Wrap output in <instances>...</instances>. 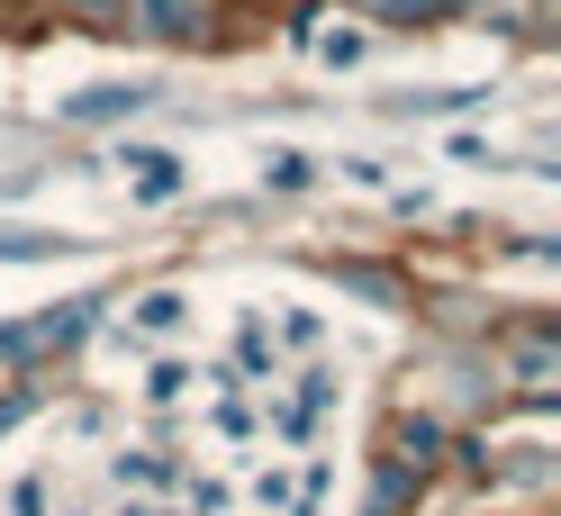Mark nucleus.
Returning a JSON list of instances; mask_svg holds the SVG:
<instances>
[{"label":"nucleus","mask_w":561,"mask_h":516,"mask_svg":"<svg viewBox=\"0 0 561 516\" xmlns=\"http://www.w3.org/2000/svg\"><path fill=\"white\" fill-rule=\"evenodd\" d=\"M136 10H146V27L163 46H191L199 27H208V0H136Z\"/></svg>","instance_id":"f257e3e1"},{"label":"nucleus","mask_w":561,"mask_h":516,"mask_svg":"<svg viewBox=\"0 0 561 516\" xmlns=\"http://www.w3.org/2000/svg\"><path fill=\"white\" fill-rule=\"evenodd\" d=\"M118 163H136V191H146V199H172V191H182V154H163V146H127Z\"/></svg>","instance_id":"f03ea898"},{"label":"nucleus","mask_w":561,"mask_h":516,"mask_svg":"<svg viewBox=\"0 0 561 516\" xmlns=\"http://www.w3.org/2000/svg\"><path fill=\"white\" fill-rule=\"evenodd\" d=\"M136 100H154V91H82L73 118H110V110H136Z\"/></svg>","instance_id":"7ed1b4c3"},{"label":"nucleus","mask_w":561,"mask_h":516,"mask_svg":"<svg viewBox=\"0 0 561 516\" xmlns=\"http://www.w3.org/2000/svg\"><path fill=\"white\" fill-rule=\"evenodd\" d=\"M516 371L543 390V381H552V344H543V335H535V344H516Z\"/></svg>","instance_id":"20e7f679"},{"label":"nucleus","mask_w":561,"mask_h":516,"mask_svg":"<svg viewBox=\"0 0 561 516\" xmlns=\"http://www.w3.org/2000/svg\"><path fill=\"white\" fill-rule=\"evenodd\" d=\"M73 10H82V19H100V27H118V19H127V0H73Z\"/></svg>","instance_id":"39448f33"}]
</instances>
